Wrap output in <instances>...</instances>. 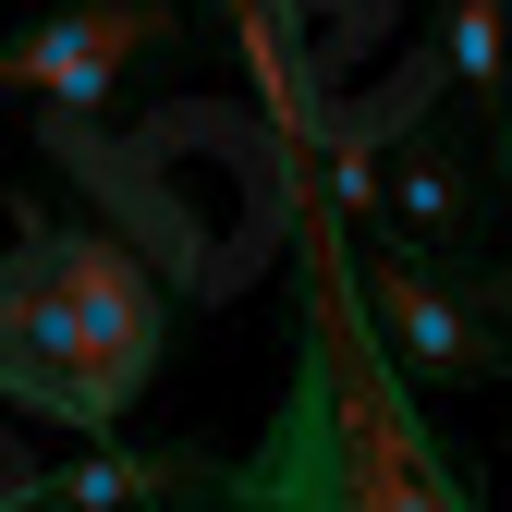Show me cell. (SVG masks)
<instances>
[{"label": "cell", "instance_id": "obj_1", "mask_svg": "<svg viewBox=\"0 0 512 512\" xmlns=\"http://www.w3.org/2000/svg\"><path fill=\"white\" fill-rule=\"evenodd\" d=\"M354 220L342 208H305V293H293V403H281V439L256 464H232V500L256 512H354V500H427L452 512L476 500L452 464H439V439L415 427L403 403V354L378 330L366 305V269H354Z\"/></svg>", "mask_w": 512, "mask_h": 512}, {"label": "cell", "instance_id": "obj_2", "mask_svg": "<svg viewBox=\"0 0 512 512\" xmlns=\"http://www.w3.org/2000/svg\"><path fill=\"white\" fill-rule=\"evenodd\" d=\"M171 366V293L147 281V256L98 220H49L13 196V256H0V403H25L37 427L110 439L147 403V378Z\"/></svg>", "mask_w": 512, "mask_h": 512}, {"label": "cell", "instance_id": "obj_3", "mask_svg": "<svg viewBox=\"0 0 512 512\" xmlns=\"http://www.w3.org/2000/svg\"><path fill=\"white\" fill-rule=\"evenodd\" d=\"M183 49V0H49L25 37H0V86L61 98V110H110L135 61Z\"/></svg>", "mask_w": 512, "mask_h": 512}, {"label": "cell", "instance_id": "obj_4", "mask_svg": "<svg viewBox=\"0 0 512 512\" xmlns=\"http://www.w3.org/2000/svg\"><path fill=\"white\" fill-rule=\"evenodd\" d=\"M354 269H366V305H378V330H391V354L427 391H488V378H512L500 317H476L439 281V256H354Z\"/></svg>", "mask_w": 512, "mask_h": 512}, {"label": "cell", "instance_id": "obj_5", "mask_svg": "<svg viewBox=\"0 0 512 512\" xmlns=\"http://www.w3.org/2000/svg\"><path fill=\"white\" fill-rule=\"evenodd\" d=\"M0 500H25V512H147V500H232V464L208 452H122V439H98V452L74 464H49V476H13Z\"/></svg>", "mask_w": 512, "mask_h": 512}, {"label": "cell", "instance_id": "obj_6", "mask_svg": "<svg viewBox=\"0 0 512 512\" xmlns=\"http://www.w3.org/2000/svg\"><path fill=\"white\" fill-rule=\"evenodd\" d=\"M439 61H452V86L476 98V159L488 183H512V13L500 0H439Z\"/></svg>", "mask_w": 512, "mask_h": 512}, {"label": "cell", "instance_id": "obj_7", "mask_svg": "<svg viewBox=\"0 0 512 512\" xmlns=\"http://www.w3.org/2000/svg\"><path fill=\"white\" fill-rule=\"evenodd\" d=\"M488 196H476V171H464V147H439V135H403V183H391V220H403V244H476L488 220H476Z\"/></svg>", "mask_w": 512, "mask_h": 512}, {"label": "cell", "instance_id": "obj_8", "mask_svg": "<svg viewBox=\"0 0 512 512\" xmlns=\"http://www.w3.org/2000/svg\"><path fill=\"white\" fill-rule=\"evenodd\" d=\"M208 13H220V37L256 61V74H269V98L293 110V135L317 147V122H330V98H317V74H305V0H208Z\"/></svg>", "mask_w": 512, "mask_h": 512}, {"label": "cell", "instance_id": "obj_9", "mask_svg": "<svg viewBox=\"0 0 512 512\" xmlns=\"http://www.w3.org/2000/svg\"><path fill=\"white\" fill-rule=\"evenodd\" d=\"M427 256V244H415ZM439 281H452L476 317H500V330H512V256H488V244H439Z\"/></svg>", "mask_w": 512, "mask_h": 512}, {"label": "cell", "instance_id": "obj_10", "mask_svg": "<svg viewBox=\"0 0 512 512\" xmlns=\"http://www.w3.org/2000/svg\"><path fill=\"white\" fill-rule=\"evenodd\" d=\"M500 208H512V183H500Z\"/></svg>", "mask_w": 512, "mask_h": 512}]
</instances>
